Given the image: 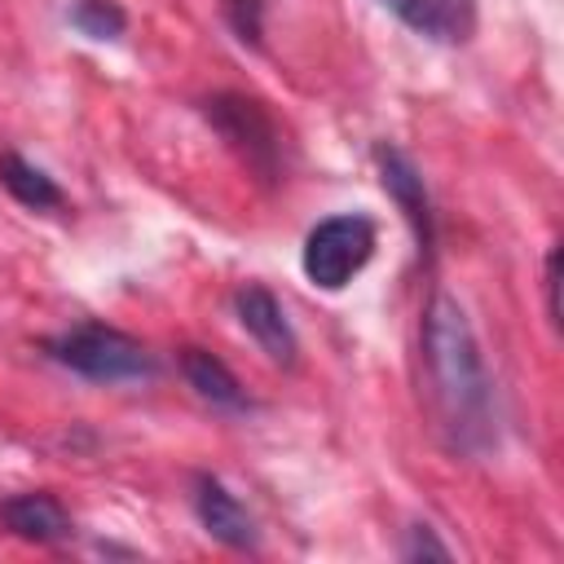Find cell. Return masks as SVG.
I'll use <instances>...</instances> for the list:
<instances>
[{"mask_svg": "<svg viewBox=\"0 0 564 564\" xmlns=\"http://www.w3.org/2000/svg\"><path fill=\"white\" fill-rule=\"evenodd\" d=\"M423 366H427L432 405L445 427V441L463 454H485L498 441L494 379L485 370V357L463 304L449 295H432L423 308Z\"/></svg>", "mask_w": 564, "mask_h": 564, "instance_id": "1", "label": "cell"}, {"mask_svg": "<svg viewBox=\"0 0 564 564\" xmlns=\"http://www.w3.org/2000/svg\"><path fill=\"white\" fill-rule=\"evenodd\" d=\"M44 348L53 361H62L66 370H75L93 383H132V379H150L159 370L141 339H132L115 326H101V322L70 326V330L53 335Z\"/></svg>", "mask_w": 564, "mask_h": 564, "instance_id": "2", "label": "cell"}, {"mask_svg": "<svg viewBox=\"0 0 564 564\" xmlns=\"http://www.w3.org/2000/svg\"><path fill=\"white\" fill-rule=\"evenodd\" d=\"M375 220L361 212H344V216H326L322 225L308 229L304 238V278L317 291H344L375 256Z\"/></svg>", "mask_w": 564, "mask_h": 564, "instance_id": "3", "label": "cell"}, {"mask_svg": "<svg viewBox=\"0 0 564 564\" xmlns=\"http://www.w3.org/2000/svg\"><path fill=\"white\" fill-rule=\"evenodd\" d=\"M207 123L247 159V167H256L260 176H278L282 172V141L273 119L264 115L260 101L242 97V93H220L207 101Z\"/></svg>", "mask_w": 564, "mask_h": 564, "instance_id": "4", "label": "cell"}, {"mask_svg": "<svg viewBox=\"0 0 564 564\" xmlns=\"http://www.w3.org/2000/svg\"><path fill=\"white\" fill-rule=\"evenodd\" d=\"M375 163H379V185L388 189V198L410 220V229L419 238V251H432V203H427V189H423L419 167L410 163V154H401L388 141L375 145Z\"/></svg>", "mask_w": 564, "mask_h": 564, "instance_id": "5", "label": "cell"}, {"mask_svg": "<svg viewBox=\"0 0 564 564\" xmlns=\"http://www.w3.org/2000/svg\"><path fill=\"white\" fill-rule=\"evenodd\" d=\"M234 308H238L242 330H247L278 366H291V361H295V352H300L295 330H291V322H286V313H282V304H278V295H273L269 286H260V282L238 286Z\"/></svg>", "mask_w": 564, "mask_h": 564, "instance_id": "6", "label": "cell"}, {"mask_svg": "<svg viewBox=\"0 0 564 564\" xmlns=\"http://www.w3.org/2000/svg\"><path fill=\"white\" fill-rule=\"evenodd\" d=\"M414 35L436 44H467L476 31V0H379Z\"/></svg>", "mask_w": 564, "mask_h": 564, "instance_id": "7", "label": "cell"}, {"mask_svg": "<svg viewBox=\"0 0 564 564\" xmlns=\"http://www.w3.org/2000/svg\"><path fill=\"white\" fill-rule=\"evenodd\" d=\"M194 511L203 520V529L234 546V551H256L260 546V533H256V520L247 516V507L216 480V476H198L194 480Z\"/></svg>", "mask_w": 564, "mask_h": 564, "instance_id": "8", "label": "cell"}, {"mask_svg": "<svg viewBox=\"0 0 564 564\" xmlns=\"http://www.w3.org/2000/svg\"><path fill=\"white\" fill-rule=\"evenodd\" d=\"M0 520H4L9 533L26 538V542H40V546L66 542L75 533L70 511L57 502V494H44V489H26V494L4 498L0 502Z\"/></svg>", "mask_w": 564, "mask_h": 564, "instance_id": "9", "label": "cell"}, {"mask_svg": "<svg viewBox=\"0 0 564 564\" xmlns=\"http://www.w3.org/2000/svg\"><path fill=\"white\" fill-rule=\"evenodd\" d=\"M181 370H185L189 388H194L203 401H212V405H220V410H247V405H251L247 392H242V383L234 379V370H229L220 357H212V352H203V348H185V352H181Z\"/></svg>", "mask_w": 564, "mask_h": 564, "instance_id": "10", "label": "cell"}, {"mask_svg": "<svg viewBox=\"0 0 564 564\" xmlns=\"http://www.w3.org/2000/svg\"><path fill=\"white\" fill-rule=\"evenodd\" d=\"M0 181H4V189H9L22 207H35V212L62 207V189L53 185V176L40 172L35 163H26L22 154H4V159H0Z\"/></svg>", "mask_w": 564, "mask_h": 564, "instance_id": "11", "label": "cell"}, {"mask_svg": "<svg viewBox=\"0 0 564 564\" xmlns=\"http://www.w3.org/2000/svg\"><path fill=\"white\" fill-rule=\"evenodd\" d=\"M70 22L88 40H119L128 31V13L115 0H75L70 4Z\"/></svg>", "mask_w": 564, "mask_h": 564, "instance_id": "12", "label": "cell"}, {"mask_svg": "<svg viewBox=\"0 0 564 564\" xmlns=\"http://www.w3.org/2000/svg\"><path fill=\"white\" fill-rule=\"evenodd\" d=\"M225 18L242 44H260L264 35V0H225Z\"/></svg>", "mask_w": 564, "mask_h": 564, "instance_id": "13", "label": "cell"}, {"mask_svg": "<svg viewBox=\"0 0 564 564\" xmlns=\"http://www.w3.org/2000/svg\"><path fill=\"white\" fill-rule=\"evenodd\" d=\"M405 560H419V555H432V560H449V546H441L436 538H432V529H423V524H414L410 529V542H405V551H401Z\"/></svg>", "mask_w": 564, "mask_h": 564, "instance_id": "14", "label": "cell"}, {"mask_svg": "<svg viewBox=\"0 0 564 564\" xmlns=\"http://www.w3.org/2000/svg\"><path fill=\"white\" fill-rule=\"evenodd\" d=\"M542 282H546V317L560 326V300H555L560 295V247L546 256V278Z\"/></svg>", "mask_w": 564, "mask_h": 564, "instance_id": "15", "label": "cell"}]
</instances>
